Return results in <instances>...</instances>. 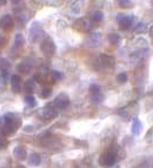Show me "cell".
<instances>
[{"instance_id":"7","label":"cell","mask_w":153,"mask_h":168,"mask_svg":"<svg viewBox=\"0 0 153 168\" xmlns=\"http://www.w3.org/2000/svg\"><path fill=\"white\" fill-rule=\"evenodd\" d=\"M11 67V62L8 61L7 58H0V76L7 80V78L10 75L8 71Z\"/></svg>"},{"instance_id":"3","label":"cell","mask_w":153,"mask_h":168,"mask_svg":"<svg viewBox=\"0 0 153 168\" xmlns=\"http://www.w3.org/2000/svg\"><path fill=\"white\" fill-rule=\"evenodd\" d=\"M68 105H70V98L65 93H60L59 95L55 97L54 101H53V106L59 108V110H65Z\"/></svg>"},{"instance_id":"17","label":"cell","mask_w":153,"mask_h":168,"mask_svg":"<svg viewBox=\"0 0 153 168\" xmlns=\"http://www.w3.org/2000/svg\"><path fill=\"white\" fill-rule=\"evenodd\" d=\"M28 163L31 166H39L41 163V157L39 154H37V153H33V154H31V157H29V160H28Z\"/></svg>"},{"instance_id":"14","label":"cell","mask_w":153,"mask_h":168,"mask_svg":"<svg viewBox=\"0 0 153 168\" xmlns=\"http://www.w3.org/2000/svg\"><path fill=\"white\" fill-rule=\"evenodd\" d=\"M100 61L101 64L106 66V67H113L116 61H114V58L112 55H108V54H101L100 55Z\"/></svg>"},{"instance_id":"29","label":"cell","mask_w":153,"mask_h":168,"mask_svg":"<svg viewBox=\"0 0 153 168\" xmlns=\"http://www.w3.org/2000/svg\"><path fill=\"white\" fill-rule=\"evenodd\" d=\"M24 131L25 132H28V131H33V127L32 126H26V127H24ZM29 133V132H28Z\"/></svg>"},{"instance_id":"25","label":"cell","mask_w":153,"mask_h":168,"mask_svg":"<svg viewBox=\"0 0 153 168\" xmlns=\"http://www.w3.org/2000/svg\"><path fill=\"white\" fill-rule=\"evenodd\" d=\"M50 76L52 78L54 81H58V80H61L64 75H63V73H61V72H58V71H53Z\"/></svg>"},{"instance_id":"24","label":"cell","mask_w":153,"mask_h":168,"mask_svg":"<svg viewBox=\"0 0 153 168\" xmlns=\"http://www.w3.org/2000/svg\"><path fill=\"white\" fill-rule=\"evenodd\" d=\"M51 93H52V89H51L50 87H45V88H42L40 91V98L47 99L51 95Z\"/></svg>"},{"instance_id":"12","label":"cell","mask_w":153,"mask_h":168,"mask_svg":"<svg viewBox=\"0 0 153 168\" xmlns=\"http://www.w3.org/2000/svg\"><path fill=\"white\" fill-rule=\"evenodd\" d=\"M103 20H104V14L101 11H93L90 14V21L92 24L98 25V24L103 23Z\"/></svg>"},{"instance_id":"16","label":"cell","mask_w":153,"mask_h":168,"mask_svg":"<svg viewBox=\"0 0 153 168\" xmlns=\"http://www.w3.org/2000/svg\"><path fill=\"white\" fill-rule=\"evenodd\" d=\"M25 46V38H24L23 34L18 33L14 37V47L15 48H23Z\"/></svg>"},{"instance_id":"21","label":"cell","mask_w":153,"mask_h":168,"mask_svg":"<svg viewBox=\"0 0 153 168\" xmlns=\"http://www.w3.org/2000/svg\"><path fill=\"white\" fill-rule=\"evenodd\" d=\"M118 5L121 8H131L133 7V2L132 0H118Z\"/></svg>"},{"instance_id":"5","label":"cell","mask_w":153,"mask_h":168,"mask_svg":"<svg viewBox=\"0 0 153 168\" xmlns=\"http://www.w3.org/2000/svg\"><path fill=\"white\" fill-rule=\"evenodd\" d=\"M117 161V157L114 154V152H106L100 157V163L103 166H113Z\"/></svg>"},{"instance_id":"19","label":"cell","mask_w":153,"mask_h":168,"mask_svg":"<svg viewBox=\"0 0 153 168\" xmlns=\"http://www.w3.org/2000/svg\"><path fill=\"white\" fill-rule=\"evenodd\" d=\"M107 39L110 41V44L111 45H118L119 42H120V35L117 34V33H111V34L107 37Z\"/></svg>"},{"instance_id":"30","label":"cell","mask_w":153,"mask_h":168,"mask_svg":"<svg viewBox=\"0 0 153 168\" xmlns=\"http://www.w3.org/2000/svg\"><path fill=\"white\" fill-rule=\"evenodd\" d=\"M5 138H2V136H0V146H2L4 144H5Z\"/></svg>"},{"instance_id":"20","label":"cell","mask_w":153,"mask_h":168,"mask_svg":"<svg viewBox=\"0 0 153 168\" xmlns=\"http://www.w3.org/2000/svg\"><path fill=\"white\" fill-rule=\"evenodd\" d=\"M25 102H26V105L28 107H35L37 106V100H35V98L32 94H27L25 97Z\"/></svg>"},{"instance_id":"2","label":"cell","mask_w":153,"mask_h":168,"mask_svg":"<svg viewBox=\"0 0 153 168\" xmlns=\"http://www.w3.org/2000/svg\"><path fill=\"white\" fill-rule=\"evenodd\" d=\"M45 33H44V29L41 27V25L39 23H34L31 26L29 29V40L32 42H38V41L42 40Z\"/></svg>"},{"instance_id":"23","label":"cell","mask_w":153,"mask_h":168,"mask_svg":"<svg viewBox=\"0 0 153 168\" xmlns=\"http://www.w3.org/2000/svg\"><path fill=\"white\" fill-rule=\"evenodd\" d=\"M91 100H92V102H94V104H100L104 100V95L101 93H97V94H93L91 97Z\"/></svg>"},{"instance_id":"11","label":"cell","mask_w":153,"mask_h":168,"mask_svg":"<svg viewBox=\"0 0 153 168\" xmlns=\"http://www.w3.org/2000/svg\"><path fill=\"white\" fill-rule=\"evenodd\" d=\"M13 157H15L17 160H25L26 157H27V152L23 146H17L13 149Z\"/></svg>"},{"instance_id":"27","label":"cell","mask_w":153,"mask_h":168,"mask_svg":"<svg viewBox=\"0 0 153 168\" xmlns=\"http://www.w3.org/2000/svg\"><path fill=\"white\" fill-rule=\"evenodd\" d=\"M90 92H91V95L97 94V93H100V87L98 86V85H91V86H90Z\"/></svg>"},{"instance_id":"9","label":"cell","mask_w":153,"mask_h":168,"mask_svg":"<svg viewBox=\"0 0 153 168\" xmlns=\"http://www.w3.org/2000/svg\"><path fill=\"white\" fill-rule=\"evenodd\" d=\"M11 86L12 91L14 93H20L23 89V80H21V76L18 75V74H13L11 76Z\"/></svg>"},{"instance_id":"10","label":"cell","mask_w":153,"mask_h":168,"mask_svg":"<svg viewBox=\"0 0 153 168\" xmlns=\"http://www.w3.org/2000/svg\"><path fill=\"white\" fill-rule=\"evenodd\" d=\"M120 19L118 20V25H119V28L123 29V31H127L132 27V24H133V19L129 15H121L119 17Z\"/></svg>"},{"instance_id":"31","label":"cell","mask_w":153,"mask_h":168,"mask_svg":"<svg viewBox=\"0 0 153 168\" xmlns=\"http://www.w3.org/2000/svg\"><path fill=\"white\" fill-rule=\"evenodd\" d=\"M148 32H150V35H151V37L153 38V25L151 26V27H150V29H148Z\"/></svg>"},{"instance_id":"1","label":"cell","mask_w":153,"mask_h":168,"mask_svg":"<svg viewBox=\"0 0 153 168\" xmlns=\"http://www.w3.org/2000/svg\"><path fill=\"white\" fill-rule=\"evenodd\" d=\"M40 50L44 55H46V57H53L55 51H57V46H55L54 41L52 40V38L45 37V38L41 40Z\"/></svg>"},{"instance_id":"15","label":"cell","mask_w":153,"mask_h":168,"mask_svg":"<svg viewBox=\"0 0 153 168\" xmlns=\"http://www.w3.org/2000/svg\"><path fill=\"white\" fill-rule=\"evenodd\" d=\"M35 88V81L34 79H28L27 81L25 82L24 85V91L27 93V94H32Z\"/></svg>"},{"instance_id":"32","label":"cell","mask_w":153,"mask_h":168,"mask_svg":"<svg viewBox=\"0 0 153 168\" xmlns=\"http://www.w3.org/2000/svg\"><path fill=\"white\" fill-rule=\"evenodd\" d=\"M5 4H6V0H0V7H2Z\"/></svg>"},{"instance_id":"26","label":"cell","mask_w":153,"mask_h":168,"mask_svg":"<svg viewBox=\"0 0 153 168\" xmlns=\"http://www.w3.org/2000/svg\"><path fill=\"white\" fill-rule=\"evenodd\" d=\"M127 79H129V76H127L126 73H119L117 75V81L120 82V84H125L127 81Z\"/></svg>"},{"instance_id":"33","label":"cell","mask_w":153,"mask_h":168,"mask_svg":"<svg viewBox=\"0 0 153 168\" xmlns=\"http://www.w3.org/2000/svg\"><path fill=\"white\" fill-rule=\"evenodd\" d=\"M0 53H1V46H0Z\"/></svg>"},{"instance_id":"6","label":"cell","mask_w":153,"mask_h":168,"mask_svg":"<svg viewBox=\"0 0 153 168\" xmlns=\"http://www.w3.org/2000/svg\"><path fill=\"white\" fill-rule=\"evenodd\" d=\"M14 25V19L10 14H6L0 19V28L4 31H11Z\"/></svg>"},{"instance_id":"4","label":"cell","mask_w":153,"mask_h":168,"mask_svg":"<svg viewBox=\"0 0 153 168\" xmlns=\"http://www.w3.org/2000/svg\"><path fill=\"white\" fill-rule=\"evenodd\" d=\"M73 27L76 31H80V32H87V31L92 28V23L87 19H85V18H79L74 21Z\"/></svg>"},{"instance_id":"28","label":"cell","mask_w":153,"mask_h":168,"mask_svg":"<svg viewBox=\"0 0 153 168\" xmlns=\"http://www.w3.org/2000/svg\"><path fill=\"white\" fill-rule=\"evenodd\" d=\"M11 2L13 5H19V4H21L23 2V0H11Z\"/></svg>"},{"instance_id":"8","label":"cell","mask_w":153,"mask_h":168,"mask_svg":"<svg viewBox=\"0 0 153 168\" xmlns=\"http://www.w3.org/2000/svg\"><path fill=\"white\" fill-rule=\"evenodd\" d=\"M57 115V112L53 108V105H47L42 110H40V116L44 120H51Z\"/></svg>"},{"instance_id":"22","label":"cell","mask_w":153,"mask_h":168,"mask_svg":"<svg viewBox=\"0 0 153 168\" xmlns=\"http://www.w3.org/2000/svg\"><path fill=\"white\" fill-rule=\"evenodd\" d=\"M146 32H147V26H146V24H144V23H140L137 26V28H135V33H137V34H144V33H146Z\"/></svg>"},{"instance_id":"13","label":"cell","mask_w":153,"mask_h":168,"mask_svg":"<svg viewBox=\"0 0 153 168\" xmlns=\"http://www.w3.org/2000/svg\"><path fill=\"white\" fill-rule=\"evenodd\" d=\"M141 132H142V123L138 118H134L133 122H132V133H133V135L138 136L141 134Z\"/></svg>"},{"instance_id":"18","label":"cell","mask_w":153,"mask_h":168,"mask_svg":"<svg viewBox=\"0 0 153 168\" xmlns=\"http://www.w3.org/2000/svg\"><path fill=\"white\" fill-rule=\"evenodd\" d=\"M31 70H32V66L26 64V62H21V64L18 65V71L20 73H23V74H28L29 72H31Z\"/></svg>"}]
</instances>
